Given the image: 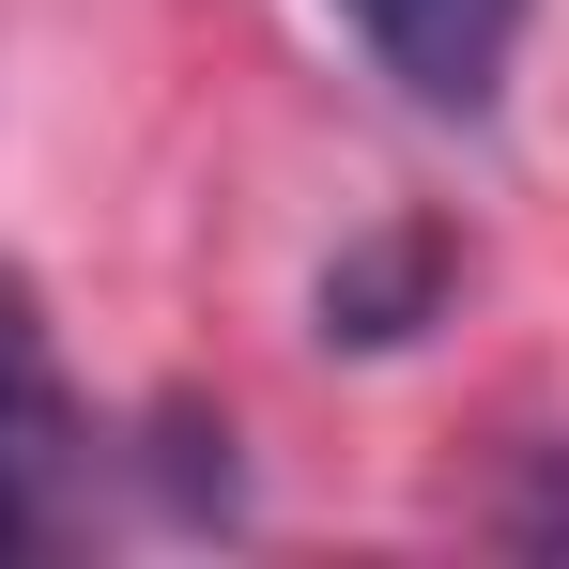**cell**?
<instances>
[{
  "mask_svg": "<svg viewBox=\"0 0 569 569\" xmlns=\"http://www.w3.org/2000/svg\"><path fill=\"white\" fill-rule=\"evenodd\" d=\"M431 292H447V231H370L355 262H323V339L385 355V339L431 323Z\"/></svg>",
  "mask_w": 569,
  "mask_h": 569,
  "instance_id": "3",
  "label": "cell"
},
{
  "mask_svg": "<svg viewBox=\"0 0 569 569\" xmlns=\"http://www.w3.org/2000/svg\"><path fill=\"white\" fill-rule=\"evenodd\" d=\"M78 523H93V416H78L62 355H47L31 292L0 278V555H47Z\"/></svg>",
  "mask_w": 569,
  "mask_h": 569,
  "instance_id": "1",
  "label": "cell"
},
{
  "mask_svg": "<svg viewBox=\"0 0 569 569\" xmlns=\"http://www.w3.org/2000/svg\"><path fill=\"white\" fill-rule=\"evenodd\" d=\"M339 16H355V47H370V62L431 108V123H492L539 0H339Z\"/></svg>",
  "mask_w": 569,
  "mask_h": 569,
  "instance_id": "2",
  "label": "cell"
}]
</instances>
